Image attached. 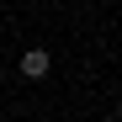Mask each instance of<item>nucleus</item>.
I'll list each match as a JSON object with an SVG mask.
<instances>
[{"instance_id":"1","label":"nucleus","mask_w":122,"mask_h":122,"mask_svg":"<svg viewBox=\"0 0 122 122\" xmlns=\"http://www.w3.org/2000/svg\"><path fill=\"white\" fill-rule=\"evenodd\" d=\"M48 69H53V64H48L43 48H27V53H21V74H27V80H43Z\"/></svg>"}]
</instances>
